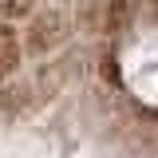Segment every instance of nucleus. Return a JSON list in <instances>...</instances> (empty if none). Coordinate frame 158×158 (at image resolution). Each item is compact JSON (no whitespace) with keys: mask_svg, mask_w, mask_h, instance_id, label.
I'll return each instance as SVG.
<instances>
[{"mask_svg":"<svg viewBox=\"0 0 158 158\" xmlns=\"http://www.w3.org/2000/svg\"><path fill=\"white\" fill-rule=\"evenodd\" d=\"M20 56H24V48H20L16 28L12 24H0V79H8L20 67Z\"/></svg>","mask_w":158,"mask_h":158,"instance_id":"obj_2","label":"nucleus"},{"mask_svg":"<svg viewBox=\"0 0 158 158\" xmlns=\"http://www.w3.org/2000/svg\"><path fill=\"white\" fill-rule=\"evenodd\" d=\"M0 8H4L8 16H20V12H28L32 4H24V0H0Z\"/></svg>","mask_w":158,"mask_h":158,"instance_id":"obj_3","label":"nucleus"},{"mask_svg":"<svg viewBox=\"0 0 158 158\" xmlns=\"http://www.w3.org/2000/svg\"><path fill=\"white\" fill-rule=\"evenodd\" d=\"M63 40V16L59 12H40L32 20V36H28V48L32 52H48Z\"/></svg>","mask_w":158,"mask_h":158,"instance_id":"obj_1","label":"nucleus"}]
</instances>
